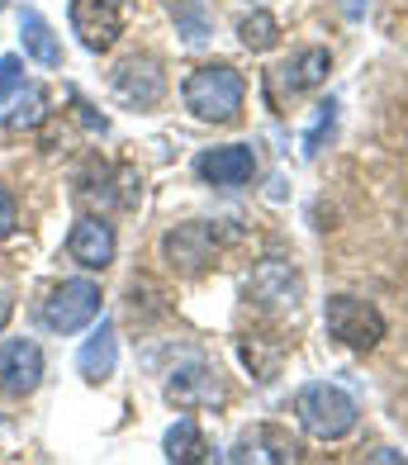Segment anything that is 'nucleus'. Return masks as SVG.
<instances>
[{"label": "nucleus", "instance_id": "obj_2", "mask_svg": "<svg viewBox=\"0 0 408 465\" xmlns=\"http://www.w3.org/2000/svg\"><path fill=\"white\" fill-rule=\"evenodd\" d=\"M294 418H299V428H304L309 437L342 441L356 428L361 409H356V399L347 390L333 385V380H309V385L294 394Z\"/></svg>", "mask_w": 408, "mask_h": 465}, {"label": "nucleus", "instance_id": "obj_12", "mask_svg": "<svg viewBox=\"0 0 408 465\" xmlns=\"http://www.w3.org/2000/svg\"><path fill=\"white\" fill-rule=\"evenodd\" d=\"M166 399L171 404H181V409H200V404H219L224 399V385H219V371H209V366H181V371H171L166 380Z\"/></svg>", "mask_w": 408, "mask_h": 465}, {"label": "nucleus", "instance_id": "obj_9", "mask_svg": "<svg viewBox=\"0 0 408 465\" xmlns=\"http://www.w3.org/2000/svg\"><path fill=\"white\" fill-rule=\"evenodd\" d=\"M252 172H256V153H252L247 143L209 147V153H200V157H195V176H200V181H209V185H224V190L247 185V181H252Z\"/></svg>", "mask_w": 408, "mask_h": 465}, {"label": "nucleus", "instance_id": "obj_3", "mask_svg": "<svg viewBox=\"0 0 408 465\" xmlns=\"http://www.w3.org/2000/svg\"><path fill=\"white\" fill-rule=\"evenodd\" d=\"M323 323L328 337H337L352 351H375L384 342V313L371 300H356V294H333L323 304Z\"/></svg>", "mask_w": 408, "mask_h": 465}, {"label": "nucleus", "instance_id": "obj_24", "mask_svg": "<svg viewBox=\"0 0 408 465\" xmlns=\"http://www.w3.org/2000/svg\"><path fill=\"white\" fill-rule=\"evenodd\" d=\"M10 313H15V300H10V294H0V332H5V323H10Z\"/></svg>", "mask_w": 408, "mask_h": 465}, {"label": "nucleus", "instance_id": "obj_18", "mask_svg": "<svg viewBox=\"0 0 408 465\" xmlns=\"http://www.w3.org/2000/svg\"><path fill=\"white\" fill-rule=\"evenodd\" d=\"M238 38H243V48L266 53V48H275V38H281V19L266 15V10H252L243 25H238Z\"/></svg>", "mask_w": 408, "mask_h": 465}, {"label": "nucleus", "instance_id": "obj_16", "mask_svg": "<svg viewBox=\"0 0 408 465\" xmlns=\"http://www.w3.org/2000/svg\"><path fill=\"white\" fill-rule=\"evenodd\" d=\"M162 451H166V460H204L209 441H204L195 418H176L166 428V437H162Z\"/></svg>", "mask_w": 408, "mask_h": 465}, {"label": "nucleus", "instance_id": "obj_13", "mask_svg": "<svg viewBox=\"0 0 408 465\" xmlns=\"http://www.w3.org/2000/svg\"><path fill=\"white\" fill-rule=\"evenodd\" d=\"M114 366H119V337H114L110 319H100V328L85 337V347L76 356V371H81V380H91V385H104V380L114 375Z\"/></svg>", "mask_w": 408, "mask_h": 465}, {"label": "nucleus", "instance_id": "obj_5", "mask_svg": "<svg viewBox=\"0 0 408 465\" xmlns=\"http://www.w3.org/2000/svg\"><path fill=\"white\" fill-rule=\"evenodd\" d=\"M72 34L85 53H110L124 34V0H72Z\"/></svg>", "mask_w": 408, "mask_h": 465}, {"label": "nucleus", "instance_id": "obj_14", "mask_svg": "<svg viewBox=\"0 0 408 465\" xmlns=\"http://www.w3.org/2000/svg\"><path fill=\"white\" fill-rule=\"evenodd\" d=\"M328 72H333V53L313 44V48H299L275 76H281V91H285V95H304V91H313V86H323Z\"/></svg>", "mask_w": 408, "mask_h": 465}, {"label": "nucleus", "instance_id": "obj_6", "mask_svg": "<svg viewBox=\"0 0 408 465\" xmlns=\"http://www.w3.org/2000/svg\"><path fill=\"white\" fill-rule=\"evenodd\" d=\"M119 252V238H114V223H104L100 214H81L67 232V257L81 266V271H104Z\"/></svg>", "mask_w": 408, "mask_h": 465}, {"label": "nucleus", "instance_id": "obj_22", "mask_svg": "<svg viewBox=\"0 0 408 465\" xmlns=\"http://www.w3.org/2000/svg\"><path fill=\"white\" fill-rule=\"evenodd\" d=\"M15 223H19V209H15V200L5 195V190H0V238H10Z\"/></svg>", "mask_w": 408, "mask_h": 465}, {"label": "nucleus", "instance_id": "obj_1", "mask_svg": "<svg viewBox=\"0 0 408 465\" xmlns=\"http://www.w3.org/2000/svg\"><path fill=\"white\" fill-rule=\"evenodd\" d=\"M181 100H185V110L204 124H233L243 114L247 81H243L238 67H228V62H204V67H195L185 76Z\"/></svg>", "mask_w": 408, "mask_h": 465}, {"label": "nucleus", "instance_id": "obj_4", "mask_svg": "<svg viewBox=\"0 0 408 465\" xmlns=\"http://www.w3.org/2000/svg\"><path fill=\"white\" fill-rule=\"evenodd\" d=\"M38 319H43V328L48 332H81L85 323H95L100 319V285L95 281H62L48 300H43V309H38Z\"/></svg>", "mask_w": 408, "mask_h": 465}, {"label": "nucleus", "instance_id": "obj_20", "mask_svg": "<svg viewBox=\"0 0 408 465\" xmlns=\"http://www.w3.org/2000/svg\"><path fill=\"white\" fill-rule=\"evenodd\" d=\"M333 119H337V104H318V114H313V129L304 134V157H318V147H323V134H333Z\"/></svg>", "mask_w": 408, "mask_h": 465}, {"label": "nucleus", "instance_id": "obj_19", "mask_svg": "<svg viewBox=\"0 0 408 465\" xmlns=\"http://www.w3.org/2000/svg\"><path fill=\"white\" fill-rule=\"evenodd\" d=\"M176 34L185 38V44H204V38L214 34V19L204 10V0H181L176 5Z\"/></svg>", "mask_w": 408, "mask_h": 465}, {"label": "nucleus", "instance_id": "obj_15", "mask_svg": "<svg viewBox=\"0 0 408 465\" xmlns=\"http://www.w3.org/2000/svg\"><path fill=\"white\" fill-rule=\"evenodd\" d=\"M19 44H25V53L38 62V67H62V44H57L53 25L38 10H19Z\"/></svg>", "mask_w": 408, "mask_h": 465}, {"label": "nucleus", "instance_id": "obj_11", "mask_svg": "<svg viewBox=\"0 0 408 465\" xmlns=\"http://www.w3.org/2000/svg\"><path fill=\"white\" fill-rule=\"evenodd\" d=\"M162 257L181 271V276H195L214 262V232L204 223H181L162 238Z\"/></svg>", "mask_w": 408, "mask_h": 465}, {"label": "nucleus", "instance_id": "obj_17", "mask_svg": "<svg viewBox=\"0 0 408 465\" xmlns=\"http://www.w3.org/2000/svg\"><path fill=\"white\" fill-rule=\"evenodd\" d=\"M43 114H48V91L43 86H19L15 104H10V114H5V129L19 134V129H38Z\"/></svg>", "mask_w": 408, "mask_h": 465}, {"label": "nucleus", "instance_id": "obj_21", "mask_svg": "<svg viewBox=\"0 0 408 465\" xmlns=\"http://www.w3.org/2000/svg\"><path fill=\"white\" fill-rule=\"evenodd\" d=\"M19 86H25V62H19L15 53L0 57V100H10Z\"/></svg>", "mask_w": 408, "mask_h": 465}, {"label": "nucleus", "instance_id": "obj_23", "mask_svg": "<svg viewBox=\"0 0 408 465\" xmlns=\"http://www.w3.org/2000/svg\"><path fill=\"white\" fill-rule=\"evenodd\" d=\"M104 181H110V172L100 166V200H110V185H104ZM81 195H95V185H81Z\"/></svg>", "mask_w": 408, "mask_h": 465}, {"label": "nucleus", "instance_id": "obj_7", "mask_svg": "<svg viewBox=\"0 0 408 465\" xmlns=\"http://www.w3.org/2000/svg\"><path fill=\"white\" fill-rule=\"evenodd\" d=\"M114 95L124 104H134V110H153L166 95V76L153 57H128L114 67Z\"/></svg>", "mask_w": 408, "mask_h": 465}, {"label": "nucleus", "instance_id": "obj_8", "mask_svg": "<svg viewBox=\"0 0 408 465\" xmlns=\"http://www.w3.org/2000/svg\"><path fill=\"white\" fill-rule=\"evenodd\" d=\"M43 380V351L38 342L29 337H10V342H0V390L5 394H34Z\"/></svg>", "mask_w": 408, "mask_h": 465}, {"label": "nucleus", "instance_id": "obj_25", "mask_svg": "<svg viewBox=\"0 0 408 465\" xmlns=\"http://www.w3.org/2000/svg\"><path fill=\"white\" fill-rule=\"evenodd\" d=\"M5 5H10V0H0V10H5Z\"/></svg>", "mask_w": 408, "mask_h": 465}, {"label": "nucleus", "instance_id": "obj_10", "mask_svg": "<svg viewBox=\"0 0 408 465\" xmlns=\"http://www.w3.org/2000/svg\"><path fill=\"white\" fill-rule=\"evenodd\" d=\"M247 294L266 309H294L299 294H304V281H299V271L290 262H262L247 281Z\"/></svg>", "mask_w": 408, "mask_h": 465}]
</instances>
